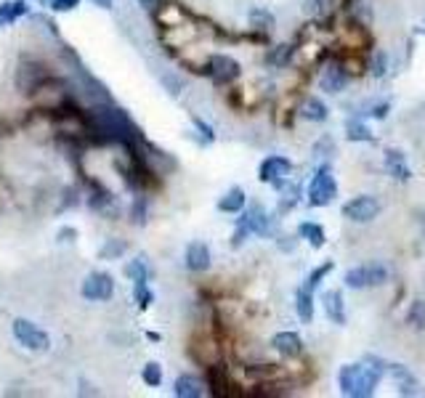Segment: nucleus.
<instances>
[{
  "label": "nucleus",
  "mask_w": 425,
  "mask_h": 398,
  "mask_svg": "<svg viewBox=\"0 0 425 398\" xmlns=\"http://www.w3.org/2000/svg\"><path fill=\"white\" fill-rule=\"evenodd\" d=\"M367 364H346L340 366L338 385L340 393L346 398H370L380 385V380L388 374V361H383L380 356H367Z\"/></svg>",
  "instance_id": "f257e3e1"
},
{
  "label": "nucleus",
  "mask_w": 425,
  "mask_h": 398,
  "mask_svg": "<svg viewBox=\"0 0 425 398\" xmlns=\"http://www.w3.org/2000/svg\"><path fill=\"white\" fill-rule=\"evenodd\" d=\"M247 237H277V226H274V218H268L266 207L253 202V205L242 210L237 218V226H234V237H231V247L240 250Z\"/></svg>",
  "instance_id": "f03ea898"
},
{
  "label": "nucleus",
  "mask_w": 425,
  "mask_h": 398,
  "mask_svg": "<svg viewBox=\"0 0 425 398\" xmlns=\"http://www.w3.org/2000/svg\"><path fill=\"white\" fill-rule=\"evenodd\" d=\"M338 197V181L329 162H319L306 189V202L311 207H327L332 199Z\"/></svg>",
  "instance_id": "7ed1b4c3"
},
{
  "label": "nucleus",
  "mask_w": 425,
  "mask_h": 398,
  "mask_svg": "<svg viewBox=\"0 0 425 398\" xmlns=\"http://www.w3.org/2000/svg\"><path fill=\"white\" fill-rule=\"evenodd\" d=\"M391 279V271L383 263H365L356 265V268H348L346 277H343V284L348 290H367V287H377V284H386Z\"/></svg>",
  "instance_id": "20e7f679"
},
{
  "label": "nucleus",
  "mask_w": 425,
  "mask_h": 398,
  "mask_svg": "<svg viewBox=\"0 0 425 398\" xmlns=\"http://www.w3.org/2000/svg\"><path fill=\"white\" fill-rule=\"evenodd\" d=\"M205 74L216 85L223 88V85H231V83H237V80H240L242 67H240V61L226 56V53H213V56H207Z\"/></svg>",
  "instance_id": "39448f33"
},
{
  "label": "nucleus",
  "mask_w": 425,
  "mask_h": 398,
  "mask_svg": "<svg viewBox=\"0 0 425 398\" xmlns=\"http://www.w3.org/2000/svg\"><path fill=\"white\" fill-rule=\"evenodd\" d=\"M13 338L19 345H25L27 350H48L51 348V338L48 332H43L35 321H30V319H16L13 321Z\"/></svg>",
  "instance_id": "423d86ee"
},
{
  "label": "nucleus",
  "mask_w": 425,
  "mask_h": 398,
  "mask_svg": "<svg viewBox=\"0 0 425 398\" xmlns=\"http://www.w3.org/2000/svg\"><path fill=\"white\" fill-rule=\"evenodd\" d=\"M48 80H51L48 69H46V64H40V61H22L19 69H16V88H19L22 93H35V91H40Z\"/></svg>",
  "instance_id": "0eeeda50"
},
{
  "label": "nucleus",
  "mask_w": 425,
  "mask_h": 398,
  "mask_svg": "<svg viewBox=\"0 0 425 398\" xmlns=\"http://www.w3.org/2000/svg\"><path fill=\"white\" fill-rule=\"evenodd\" d=\"M343 215L353 223H370L380 215V202L372 194H359V197H353L343 205Z\"/></svg>",
  "instance_id": "6e6552de"
},
{
  "label": "nucleus",
  "mask_w": 425,
  "mask_h": 398,
  "mask_svg": "<svg viewBox=\"0 0 425 398\" xmlns=\"http://www.w3.org/2000/svg\"><path fill=\"white\" fill-rule=\"evenodd\" d=\"M80 292H83L85 300H93V303L110 300L112 295H115V279H112L107 271H91V274L83 279Z\"/></svg>",
  "instance_id": "1a4fd4ad"
},
{
  "label": "nucleus",
  "mask_w": 425,
  "mask_h": 398,
  "mask_svg": "<svg viewBox=\"0 0 425 398\" xmlns=\"http://www.w3.org/2000/svg\"><path fill=\"white\" fill-rule=\"evenodd\" d=\"M292 173V162L287 157H282V154H271L261 162V168H258V181L261 183H271L274 189H280L282 181L285 178H290Z\"/></svg>",
  "instance_id": "9d476101"
},
{
  "label": "nucleus",
  "mask_w": 425,
  "mask_h": 398,
  "mask_svg": "<svg viewBox=\"0 0 425 398\" xmlns=\"http://www.w3.org/2000/svg\"><path fill=\"white\" fill-rule=\"evenodd\" d=\"M351 80L353 77L348 74V69H346L338 59L329 56L327 64H325V69H322V74H319V88H322L325 93H340V91L348 88Z\"/></svg>",
  "instance_id": "9b49d317"
},
{
  "label": "nucleus",
  "mask_w": 425,
  "mask_h": 398,
  "mask_svg": "<svg viewBox=\"0 0 425 398\" xmlns=\"http://www.w3.org/2000/svg\"><path fill=\"white\" fill-rule=\"evenodd\" d=\"M340 46L353 48V51H362V53H370V51L375 48V46H372V35H370V29H367L356 16L348 22V27H343V32H340Z\"/></svg>",
  "instance_id": "f8f14e48"
},
{
  "label": "nucleus",
  "mask_w": 425,
  "mask_h": 398,
  "mask_svg": "<svg viewBox=\"0 0 425 398\" xmlns=\"http://www.w3.org/2000/svg\"><path fill=\"white\" fill-rule=\"evenodd\" d=\"M271 348L277 350L280 356L285 359H301L303 356V340L298 332H290V329H285V332H277L274 338H271Z\"/></svg>",
  "instance_id": "ddd939ff"
},
{
  "label": "nucleus",
  "mask_w": 425,
  "mask_h": 398,
  "mask_svg": "<svg viewBox=\"0 0 425 398\" xmlns=\"http://www.w3.org/2000/svg\"><path fill=\"white\" fill-rule=\"evenodd\" d=\"M207 387H210V393L213 396H234V383H231V377H229V369L223 366V364L218 361H213V364H207Z\"/></svg>",
  "instance_id": "4468645a"
},
{
  "label": "nucleus",
  "mask_w": 425,
  "mask_h": 398,
  "mask_svg": "<svg viewBox=\"0 0 425 398\" xmlns=\"http://www.w3.org/2000/svg\"><path fill=\"white\" fill-rule=\"evenodd\" d=\"M383 168L388 173L391 178L396 181H410L412 178V168L407 165V157L399 149H386V157H383Z\"/></svg>",
  "instance_id": "2eb2a0df"
},
{
  "label": "nucleus",
  "mask_w": 425,
  "mask_h": 398,
  "mask_svg": "<svg viewBox=\"0 0 425 398\" xmlns=\"http://www.w3.org/2000/svg\"><path fill=\"white\" fill-rule=\"evenodd\" d=\"M210 247H207L205 241H192L189 247H186V255H183V263L189 271H195V274H202L210 268Z\"/></svg>",
  "instance_id": "dca6fc26"
},
{
  "label": "nucleus",
  "mask_w": 425,
  "mask_h": 398,
  "mask_svg": "<svg viewBox=\"0 0 425 398\" xmlns=\"http://www.w3.org/2000/svg\"><path fill=\"white\" fill-rule=\"evenodd\" d=\"M388 374L393 377V383H396L401 396H417V390H420L417 377H414L404 364H388Z\"/></svg>",
  "instance_id": "f3484780"
},
{
  "label": "nucleus",
  "mask_w": 425,
  "mask_h": 398,
  "mask_svg": "<svg viewBox=\"0 0 425 398\" xmlns=\"http://www.w3.org/2000/svg\"><path fill=\"white\" fill-rule=\"evenodd\" d=\"M173 396L178 398H202L205 396V383L197 380L195 374H181L173 383Z\"/></svg>",
  "instance_id": "a211bd4d"
},
{
  "label": "nucleus",
  "mask_w": 425,
  "mask_h": 398,
  "mask_svg": "<svg viewBox=\"0 0 425 398\" xmlns=\"http://www.w3.org/2000/svg\"><path fill=\"white\" fill-rule=\"evenodd\" d=\"M322 305H325V314H327V319L332 324H338V326L346 324V303H343V292H338V290L325 292Z\"/></svg>",
  "instance_id": "6ab92c4d"
},
{
  "label": "nucleus",
  "mask_w": 425,
  "mask_h": 398,
  "mask_svg": "<svg viewBox=\"0 0 425 398\" xmlns=\"http://www.w3.org/2000/svg\"><path fill=\"white\" fill-rule=\"evenodd\" d=\"M295 53H298V46H295V43L271 46V48L266 51V64L268 67H274V69H285V67H290V61L295 59Z\"/></svg>",
  "instance_id": "aec40b11"
},
{
  "label": "nucleus",
  "mask_w": 425,
  "mask_h": 398,
  "mask_svg": "<svg viewBox=\"0 0 425 398\" xmlns=\"http://www.w3.org/2000/svg\"><path fill=\"white\" fill-rule=\"evenodd\" d=\"M244 374L253 380L255 385H263V383L285 377V369H282L280 364H258V366H244Z\"/></svg>",
  "instance_id": "412c9836"
},
{
  "label": "nucleus",
  "mask_w": 425,
  "mask_h": 398,
  "mask_svg": "<svg viewBox=\"0 0 425 398\" xmlns=\"http://www.w3.org/2000/svg\"><path fill=\"white\" fill-rule=\"evenodd\" d=\"M298 239L308 241L314 250H322L325 241H327V231L322 229V223H316V220H303L298 226Z\"/></svg>",
  "instance_id": "4be33fe9"
},
{
  "label": "nucleus",
  "mask_w": 425,
  "mask_h": 398,
  "mask_svg": "<svg viewBox=\"0 0 425 398\" xmlns=\"http://www.w3.org/2000/svg\"><path fill=\"white\" fill-rule=\"evenodd\" d=\"M298 114H301L303 120L325 122V120H327V117H329V109H327V104H325L322 98L308 96V98H303V104L298 107Z\"/></svg>",
  "instance_id": "5701e85b"
},
{
  "label": "nucleus",
  "mask_w": 425,
  "mask_h": 398,
  "mask_svg": "<svg viewBox=\"0 0 425 398\" xmlns=\"http://www.w3.org/2000/svg\"><path fill=\"white\" fill-rule=\"evenodd\" d=\"M277 192H280V207H277L280 215H285V213H290V210L298 207V202H301V186L295 181L290 183V178H285Z\"/></svg>",
  "instance_id": "b1692460"
},
{
  "label": "nucleus",
  "mask_w": 425,
  "mask_h": 398,
  "mask_svg": "<svg viewBox=\"0 0 425 398\" xmlns=\"http://www.w3.org/2000/svg\"><path fill=\"white\" fill-rule=\"evenodd\" d=\"M346 138L353 144H372L375 141V133L370 131V125L359 117H348L346 120Z\"/></svg>",
  "instance_id": "393cba45"
},
{
  "label": "nucleus",
  "mask_w": 425,
  "mask_h": 398,
  "mask_svg": "<svg viewBox=\"0 0 425 398\" xmlns=\"http://www.w3.org/2000/svg\"><path fill=\"white\" fill-rule=\"evenodd\" d=\"M244 205H247V194H244V189H240V186H231L229 192L218 199L221 213H242Z\"/></svg>",
  "instance_id": "a878e982"
},
{
  "label": "nucleus",
  "mask_w": 425,
  "mask_h": 398,
  "mask_svg": "<svg viewBox=\"0 0 425 398\" xmlns=\"http://www.w3.org/2000/svg\"><path fill=\"white\" fill-rule=\"evenodd\" d=\"M295 311H298V316H301V321L303 324H311L314 321V292H308L306 287H301V290L295 292Z\"/></svg>",
  "instance_id": "bb28decb"
},
{
  "label": "nucleus",
  "mask_w": 425,
  "mask_h": 398,
  "mask_svg": "<svg viewBox=\"0 0 425 398\" xmlns=\"http://www.w3.org/2000/svg\"><path fill=\"white\" fill-rule=\"evenodd\" d=\"M247 22H250V27H253L255 32H271V29H274V25H277L274 13L268 11V8H261V6L250 8V13H247Z\"/></svg>",
  "instance_id": "cd10ccee"
},
{
  "label": "nucleus",
  "mask_w": 425,
  "mask_h": 398,
  "mask_svg": "<svg viewBox=\"0 0 425 398\" xmlns=\"http://www.w3.org/2000/svg\"><path fill=\"white\" fill-rule=\"evenodd\" d=\"M30 13V6H27L25 0H6V3H0V22L3 25H13L16 19H22Z\"/></svg>",
  "instance_id": "c85d7f7f"
},
{
  "label": "nucleus",
  "mask_w": 425,
  "mask_h": 398,
  "mask_svg": "<svg viewBox=\"0 0 425 398\" xmlns=\"http://www.w3.org/2000/svg\"><path fill=\"white\" fill-rule=\"evenodd\" d=\"M332 268H335V263H332V260H325L322 265L311 268V271H308V277L303 279V284H301V287H306L308 292H316V290H319V284H322V281H325V279L332 274Z\"/></svg>",
  "instance_id": "c756f323"
},
{
  "label": "nucleus",
  "mask_w": 425,
  "mask_h": 398,
  "mask_svg": "<svg viewBox=\"0 0 425 398\" xmlns=\"http://www.w3.org/2000/svg\"><path fill=\"white\" fill-rule=\"evenodd\" d=\"M125 277L131 279L133 284L149 281V279H152V268L146 265V258H136V260H128V265H125Z\"/></svg>",
  "instance_id": "7c9ffc66"
},
{
  "label": "nucleus",
  "mask_w": 425,
  "mask_h": 398,
  "mask_svg": "<svg viewBox=\"0 0 425 398\" xmlns=\"http://www.w3.org/2000/svg\"><path fill=\"white\" fill-rule=\"evenodd\" d=\"M125 253H128L125 239H107L98 247V260H117V258H122Z\"/></svg>",
  "instance_id": "2f4dec72"
},
{
  "label": "nucleus",
  "mask_w": 425,
  "mask_h": 398,
  "mask_svg": "<svg viewBox=\"0 0 425 398\" xmlns=\"http://www.w3.org/2000/svg\"><path fill=\"white\" fill-rule=\"evenodd\" d=\"M388 64L391 61L386 51H380V48L370 51V74H372V77H377V80L386 77V74H388Z\"/></svg>",
  "instance_id": "473e14b6"
},
{
  "label": "nucleus",
  "mask_w": 425,
  "mask_h": 398,
  "mask_svg": "<svg viewBox=\"0 0 425 398\" xmlns=\"http://www.w3.org/2000/svg\"><path fill=\"white\" fill-rule=\"evenodd\" d=\"M329 11H332V3H329V0H303V13L311 16L314 22L329 19Z\"/></svg>",
  "instance_id": "72a5a7b5"
},
{
  "label": "nucleus",
  "mask_w": 425,
  "mask_h": 398,
  "mask_svg": "<svg viewBox=\"0 0 425 398\" xmlns=\"http://www.w3.org/2000/svg\"><path fill=\"white\" fill-rule=\"evenodd\" d=\"M295 112H298V107L290 104V98H282V104L277 107V112H274V122H277L280 128H292Z\"/></svg>",
  "instance_id": "f704fd0d"
},
{
  "label": "nucleus",
  "mask_w": 425,
  "mask_h": 398,
  "mask_svg": "<svg viewBox=\"0 0 425 398\" xmlns=\"http://www.w3.org/2000/svg\"><path fill=\"white\" fill-rule=\"evenodd\" d=\"M112 202H115V194H110L107 189H101V186H93V194L88 197V207L96 210V213H104Z\"/></svg>",
  "instance_id": "c9c22d12"
},
{
  "label": "nucleus",
  "mask_w": 425,
  "mask_h": 398,
  "mask_svg": "<svg viewBox=\"0 0 425 398\" xmlns=\"http://www.w3.org/2000/svg\"><path fill=\"white\" fill-rule=\"evenodd\" d=\"M146 218H149V199L146 197H136L133 202H131V223L146 226Z\"/></svg>",
  "instance_id": "e433bc0d"
},
{
  "label": "nucleus",
  "mask_w": 425,
  "mask_h": 398,
  "mask_svg": "<svg viewBox=\"0 0 425 398\" xmlns=\"http://www.w3.org/2000/svg\"><path fill=\"white\" fill-rule=\"evenodd\" d=\"M407 324L412 326V329H425V300H414L410 305V311H407Z\"/></svg>",
  "instance_id": "4c0bfd02"
},
{
  "label": "nucleus",
  "mask_w": 425,
  "mask_h": 398,
  "mask_svg": "<svg viewBox=\"0 0 425 398\" xmlns=\"http://www.w3.org/2000/svg\"><path fill=\"white\" fill-rule=\"evenodd\" d=\"M141 380H144V385L149 387H159L162 385V366L157 361H149L141 369Z\"/></svg>",
  "instance_id": "58836bf2"
},
{
  "label": "nucleus",
  "mask_w": 425,
  "mask_h": 398,
  "mask_svg": "<svg viewBox=\"0 0 425 398\" xmlns=\"http://www.w3.org/2000/svg\"><path fill=\"white\" fill-rule=\"evenodd\" d=\"M133 298L138 303V308L146 311L152 303H155V292L149 290V281H141V284H133Z\"/></svg>",
  "instance_id": "ea45409f"
},
{
  "label": "nucleus",
  "mask_w": 425,
  "mask_h": 398,
  "mask_svg": "<svg viewBox=\"0 0 425 398\" xmlns=\"http://www.w3.org/2000/svg\"><path fill=\"white\" fill-rule=\"evenodd\" d=\"M192 125H195L197 133H200V141H202V144H213V141H216V133H213V128H210L205 120H200L197 114H192Z\"/></svg>",
  "instance_id": "a19ab883"
},
{
  "label": "nucleus",
  "mask_w": 425,
  "mask_h": 398,
  "mask_svg": "<svg viewBox=\"0 0 425 398\" xmlns=\"http://www.w3.org/2000/svg\"><path fill=\"white\" fill-rule=\"evenodd\" d=\"M332 152H335V141H332L329 135H325L322 141H316L314 154H316V157H319V159H327L329 154H332Z\"/></svg>",
  "instance_id": "79ce46f5"
},
{
  "label": "nucleus",
  "mask_w": 425,
  "mask_h": 398,
  "mask_svg": "<svg viewBox=\"0 0 425 398\" xmlns=\"http://www.w3.org/2000/svg\"><path fill=\"white\" fill-rule=\"evenodd\" d=\"M391 112L388 101H380V104H370V112H365L367 117H375V120H386Z\"/></svg>",
  "instance_id": "37998d69"
},
{
  "label": "nucleus",
  "mask_w": 425,
  "mask_h": 398,
  "mask_svg": "<svg viewBox=\"0 0 425 398\" xmlns=\"http://www.w3.org/2000/svg\"><path fill=\"white\" fill-rule=\"evenodd\" d=\"M80 6V0H51L48 8H53L56 13H67V11H74Z\"/></svg>",
  "instance_id": "c03bdc74"
},
{
  "label": "nucleus",
  "mask_w": 425,
  "mask_h": 398,
  "mask_svg": "<svg viewBox=\"0 0 425 398\" xmlns=\"http://www.w3.org/2000/svg\"><path fill=\"white\" fill-rule=\"evenodd\" d=\"M162 83L170 88V96H178V93H181L183 83L178 80V77H173V74H165V77H162Z\"/></svg>",
  "instance_id": "a18cd8bd"
},
{
  "label": "nucleus",
  "mask_w": 425,
  "mask_h": 398,
  "mask_svg": "<svg viewBox=\"0 0 425 398\" xmlns=\"http://www.w3.org/2000/svg\"><path fill=\"white\" fill-rule=\"evenodd\" d=\"M277 244H280V250H285V253H292V250H295V244H298V239H295V237H285V234H280V237H277Z\"/></svg>",
  "instance_id": "49530a36"
},
{
  "label": "nucleus",
  "mask_w": 425,
  "mask_h": 398,
  "mask_svg": "<svg viewBox=\"0 0 425 398\" xmlns=\"http://www.w3.org/2000/svg\"><path fill=\"white\" fill-rule=\"evenodd\" d=\"M136 3L149 13H157L159 8H162V0H136Z\"/></svg>",
  "instance_id": "de8ad7c7"
},
{
  "label": "nucleus",
  "mask_w": 425,
  "mask_h": 398,
  "mask_svg": "<svg viewBox=\"0 0 425 398\" xmlns=\"http://www.w3.org/2000/svg\"><path fill=\"white\" fill-rule=\"evenodd\" d=\"M77 239V229H72V226H64V229L59 231V241L64 244V241H74Z\"/></svg>",
  "instance_id": "09e8293b"
},
{
  "label": "nucleus",
  "mask_w": 425,
  "mask_h": 398,
  "mask_svg": "<svg viewBox=\"0 0 425 398\" xmlns=\"http://www.w3.org/2000/svg\"><path fill=\"white\" fill-rule=\"evenodd\" d=\"M329 3H332V11H335V8H343V11H351V8H353V3H356V0H329Z\"/></svg>",
  "instance_id": "8fccbe9b"
},
{
  "label": "nucleus",
  "mask_w": 425,
  "mask_h": 398,
  "mask_svg": "<svg viewBox=\"0 0 425 398\" xmlns=\"http://www.w3.org/2000/svg\"><path fill=\"white\" fill-rule=\"evenodd\" d=\"M93 3H96L98 8H112V3H115V0H93Z\"/></svg>",
  "instance_id": "3c124183"
},
{
  "label": "nucleus",
  "mask_w": 425,
  "mask_h": 398,
  "mask_svg": "<svg viewBox=\"0 0 425 398\" xmlns=\"http://www.w3.org/2000/svg\"><path fill=\"white\" fill-rule=\"evenodd\" d=\"M146 338L155 340V343H159V335H157V332H146Z\"/></svg>",
  "instance_id": "603ef678"
},
{
  "label": "nucleus",
  "mask_w": 425,
  "mask_h": 398,
  "mask_svg": "<svg viewBox=\"0 0 425 398\" xmlns=\"http://www.w3.org/2000/svg\"><path fill=\"white\" fill-rule=\"evenodd\" d=\"M37 3H40V6H51V0H37Z\"/></svg>",
  "instance_id": "864d4df0"
},
{
  "label": "nucleus",
  "mask_w": 425,
  "mask_h": 398,
  "mask_svg": "<svg viewBox=\"0 0 425 398\" xmlns=\"http://www.w3.org/2000/svg\"><path fill=\"white\" fill-rule=\"evenodd\" d=\"M420 32H423V35H425V29H420Z\"/></svg>",
  "instance_id": "5fc2aeb1"
},
{
  "label": "nucleus",
  "mask_w": 425,
  "mask_h": 398,
  "mask_svg": "<svg viewBox=\"0 0 425 398\" xmlns=\"http://www.w3.org/2000/svg\"><path fill=\"white\" fill-rule=\"evenodd\" d=\"M0 27H6V25H3V22H0Z\"/></svg>",
  "instance_id": "6e6d98bb"
}]
</instances>
